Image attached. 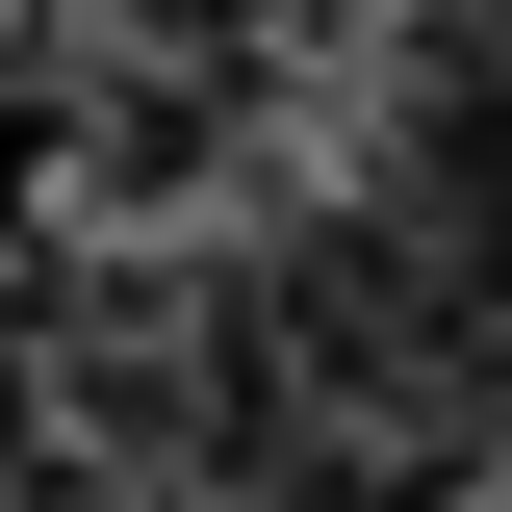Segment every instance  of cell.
I'll return each instance as SVG.
<instances>
[{
    "label": "cell",
    "mask_w": 512,
    "mask_h": 512,
    "mask_svg": "<svg viewBox=\"0 0 512 512\" xmlns=\"http://www.w3.org/2000/svg\"><path fill=\"white\" fill-rule=\"evenodd\" d=\"M0 461H52V359H26V333H0Z\"/></svg>",
    "instance_id": "7a4b0ae2"
},
{
    "label": "cell",
    "mask_w": 512,
    "mask_h": 512,
    "mask_svg": "<svg viewBox=\"0 0 512 512\" xmlns=\"http://www.w3.org/2000/svg\"><path fill=\"white\" fill-rule=\"evenodd\" d=\"M359 231L410 256L436 308H512V52L384 77V128H359Z\"/></svg>",
    "instance_id": "6da1fadb"
}]
</instances>
